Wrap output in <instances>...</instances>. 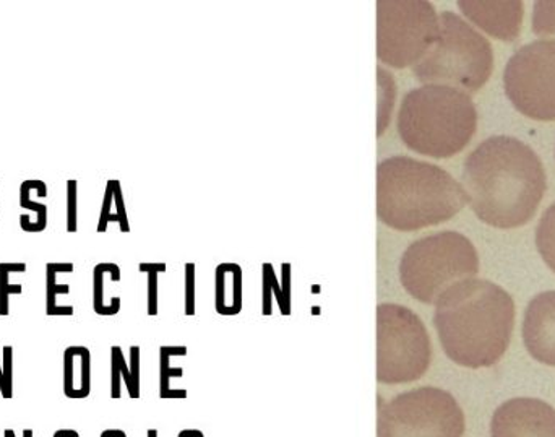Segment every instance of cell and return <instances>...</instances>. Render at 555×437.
Masks as SVG:
<instances>
[{
	"mask_svg": "<svg viewBox=\"0 0 555 437\" xmlns=\"http://www.w3.org/2000/svg\"><path fill=\"white\" fill-rule=\"evenodd\" d=\"M505 93L527 117L555 120V41H540L518 49L504 74Z\"/></svg>",
	"mask_w": 555,
	"mask_h": 437,
	"instance_id": "9c48e42d",
	"label": "cell"
},
{
	"mask_svg": "<svg viewBox=\"0 0 555 437\" xmlns=\"http://www.w3.org/2000/svg\"><path fill=\"white\" fill-rule=\"evenodd\" d=\"M468 204L462 184L433 163L391 156L377 165V218L397 231L452 220Z\"/></svg>",
	"mask_w": 555,
	"mask_h": 437,
	"instance_id": "3957f363",
	"label": "cell"
},
{
	"mask_svg": "<svg viewBox=\"0 0 555 437\" xmlns=\"http://www.w3.org/2000/svg\"><path fill=\"white\" fill-rule=\"evenodd\" d=\"M401 142L430 158H452L472 142L478 111L469 94L443 85H423L404 94L397 117Z\"/></svg>",
	"mask_w": 555,
	"mask_h": 437,
	"instance_id": "277c9868",
	"label": "cell"
},
{
	"mask_svg": "<svg viewBox=\"0 0 555 437\" xmlns=\"http://www.w3.org/2000/svg\"><path fill=\"white\" fill-rule=\"evenodd\" d=\"M33 429H23V437H33Z\"/></svg>",
	"mask_w": 555,
	"mask_h": 437,
	"instance_id": "836d02e7",
	"label": "cell"
},
{
	"mask_svg": "<svg viewBox=\"0 0 555 437\" xmlns=\"http://www.w3.org/2000/svg\"><path fill=\"white\" fill-rule=\"evenodd\" d=\"M439 36L413 67L424 85H443L463 93H476L494 70L491 42L453 12L439 15Z\"/></svg>",
	"mask_w": 555,
	"mask_h": 437,
	"instance_id": "5b68a950",
	"label": "cell"
},
{
	"mask_svg": "<svg viewBox=\"0 0 555 437\" xmlns=\"http://www.w3.org/2000/svg\"><path fill=\"white\" fill-rule=\"evenodd\" d=\"M39 182V179H29L20 185V207L31 211L20 217V228L26 233H41L48 227V205L31 201V194L38 189Z\"/></svg>",
	"mask_w": 555,
	"mask_h": 437,
	"instance_id": "ffe728a7",
	"label": "cell"
},
{
	"mask_svg": "<svg viewBox=\"0 0 555 437\" xmlns=\"http://www.w3.org/2000/svg\"><path fill=\"white\" fill-rule=\"evenodd\" d=\"M181 347H162L159 350V397L163 400H184L188 399V390L176 393L171 387L175 380H181L184 376L182 368H175L171 364L172 357L178 354Z\"/></svg>",
	"mask_w": 555,
	"mask_h": 437,
	"instance_id": "603a6c76",
	"label": "cell"
},
{
	"mask_svg": "<svg viewBox=\"0 0 555 437\" xmlns=\"http://www.w3.org/2000/svg\"><path fill=\"white\" fill-rule=\"evenodd\" d=\"M215 309L220 316H237L243 311V269L223 262L215 272Z\"/></svg>",
	"mask_w": 555,
	"mask_h": 437,
	"instance_id": "5bb4252c",
	"label": "cell"
},
{
	"mask_svg": "<svg viewBox=\"0 0 555 437\" xmlns=\"http://www.w3.org/2000/svg\"><path fill=\"white\" fill-rule=\"evenodd\" d=\"M263 316L273 314V305H278L281 314H291V266H281V280L278 282L275 267L272 264H263Z\"/></svg>",
	"mask_w": 555,
	"mask_h": 437,
	"instance_id": "e0dca14e",
	"label": "cell"
},
{
	"mask_svg": "<svg viewBox=\"0 0 555 437\" xmlns=\"http://www.w3.org/2000/svg\"><path fill=\"white\" fill-rule=\"evenodd\" d=\"M74 264L70 262H49L46 266V314L48 316H74V306H62L57 303L59 295H68L70 285L57 282V277L62 273L74 272Z\"/></svg>",
	"mask_w": 555,
	"mask_h": 437,
	"instance_id": "ac0fdd59",
	"label": "cell"
},
{
	"mask_svg": "<svg viewBox=\"0 0 555 437\" xmlns=\"http://www.w3.org/2000/svg\"><path fill=\"white\" fill-rule=\"evenodd\" d=\"M178 437H188V432L184 429V432L179 433Z\"/></svg>",
	"mask_w": 555,
	"mask_h": 437,
	"instance_id": "d590c367",
	"label": "cell"
},
{
	"mask_svg": "<svg viewBox=\"0 0 555 437\" xmlns=\"http://www.w3.org/2000/svg\"><path fill=\"white\" fill-rule=\"evenodd\" d=\"M460 10L466 18L472 20L476 26L485 29L494 38L502 41H515L520 36L524 23V3L512 2H481V0H462Z\"/></svg>",
	"mask_w": 555,
	"mask_h": 437,
	"instance_id": "4fadbf2b",
	"label": "cell"
},
{
	"mask_svg": "<svg viewBox=\"0 0 555 437\" xmlns=\"http://www.w3.org/2000/svg\"><path fill=\"white\" fill-rule=\"evenodd\" d=\"M479 272L475 244L456 231H442L414 241L400 262L404 290L417 301L434 305L456 283Z\"/></svg>",
	"mask_w": 555,
	"mask_h": 437,
	"instance_id": "8992f818",
	"label": "cell"
},
{
	"mask_svg": "<svg viewBox=\"0 0 555 437\" xmlns=\"http://www.w3.org/2000/svg\"><path fill=\"white\" fill-rule=\"evenodd\" d=\"M195 292H197L195 266L194 264H188L185 266V316L195 314Z\"/></svg>",
	"mask_w": 555,
	"mask_h": 437,
	"instance_id": "f1b7e54d",
	"label": "cell"
},
{
	"mask_svg": "<svg viewBox=\"0 0 555 437\" xmlns=\"http://www.w3.org/2000/svg\"><path fill=\"white\" fill-rule=\"evenodd\" d=\"M10 437H16V436H15V433L10 432Z\"/></svg>",
	"mask_w": 555,
	"mask_h": 437,
	"instance_id": "74e56055",
	"label": "cell"
},
{
	"mask_svg": "<svg viewBox=\"0 0 555 437\" xmlns=\"http://www.w3.org/2000/svg\"><path fill=\"white\" fill-rule=\"evenodd\" d=\"M524 342L534 360L555 367V292L531 299L525 312Z\"/></svg>",
	"mask_w": 555,
	"mask_h": 437,
	"instance_id": "7c38bea8",
	"label": "cell"
},
{
	"mask_svg": "<svg viewBox=\"0 0 555 437\" xmlns=\"http://www.w3.org/2000/svg\"><path fill=\"white\" fill-rule=\"evenodd\" d=\"M109 223L119 224L122 233L130 231L129 218H127L126 205H124L122 188L116 179L107 181L103 208H101V217L98 221V233H106Z\"/></svg>",
	"mask_w": 555,
	"mask_h": 437,
	"instance_id": "d6986e66",
	"label": "cell"
},
{
	"mask_svg": "<svg viewBox=\"0 0 555 437\" xmlns=\"http://www.w3.org/2000/svg\"><path fill=\"white\" fill-rule=\"evenodd\" d=\"M101 437H116V429H106V432L101 433Z\"/></svg>",
	"mask_w": 555,
	"mask_h": 437,
	"instance_id": "d6a6232c",
	"label": "cell"
},
{
	"mask_svg": "<svg viewBox=\"0 0 555 437\" xmlns=\"http://www.w3.org/2000/svg\"><path fill=\"white\" fill-rule=\"evenodd\" d=\"M139 270L149 275V314H158L159 273L166 272V264H140Z\"/></svg>",
	"mask_w": 555,
	"mask_h": 437,
	"instance_id": "4316f807",
	"label": "cell"
},
{
	"mask_svg": "<svg viewBox=\"0 0 555 437\" xmlns=\"http://www.w3.org/2000/svg\"><path fill=\"white\" fill-rule=\"evenodd\" d=\"M463 191L479 220L502 230L524 227L546 194V171L531 146L514 137H491L463 166Z\"/></svg>",
	"mask_w": 555,
	"mask_h": 437,
	"instance_id": "6da1fadb",
	"label": "cell"
},
{
	"mask_svg": "<svg viewBox=\"0 0 555 437\" xmlns=\"http://www.w3.org/2000/svg\"><path fill=\"white\" fill-rule=\"evenodd\" d=\"M117 264L101 262L93 270V309L98 316L111 318L120 311V303L113 301L107 295V282L114 273L119 272Z\"/></svg>",
	"mask_w": 555,
	"mask_h": 437,
	"instance_id": "7402d4cb",
	"label": "cell"
},
{
	"mask_svg": "<svg viewBox=\"0 0 555 437\" xmlns=\"http://www.w3.org/2000/svg\"><path fill=\"white\" fill-rule=\"evenodd\" d=\"M126 383L130 399H140V348H130V363L124 358L122 348H111V399H120Z\"/></svg>",
	"mask_w": 555,
	"mask_h": 437,
	"instance_id": "2e32d148",
	"label": "cell"
},
{
	"mask_svg": "<svg viewBox=\"0 0 555 437\" xmlns=\"http://www.w3.org/2000/svg\"><path fill=\"white\" fill-rule=\"evenodd\" d=\"M67 231H78V182L75 179L67 182Z\"/></svg>",
	"mask_w": 555,
	"mask_h": 437,
	"instance_id": "83f0119b",
	"label": "cell"
},
{
	"mask_svg": "<svg viewBox=\"0 0 555 437\" xmlns=\"http://www.w3.org/2000/svg\"><path fill=\"white\" fill-rule=\"evenodd\" d=\"M403 399V437H462L465 433V415L446 390L429 387Z\"/></svg>",
	"mask_w": 555,
	"mask_h": 437,
	"instance_id": "30bf717a",
	"label": "cell"
},
{
	"mask_svg": "<svg viewBox=\"0 0 555 437\" xmlns=\"http://www.w3.org/2000/svg\"><path fill=\"white\" fill-rule=\"evenodd\" d=\"M533 31L541 38L555 41V0H538L533 10Z\"/></svg>",
	"mask_w": 555,
	"mask_h": 437,
	"instance_id": "484cf974",
	"label": "cell"
},
{
	"mask_svg": "<svg viewBox=\"0 0 555 437\" xmlns=\"http://www.w3.org/2000/svg\"><path fill=\"white\" fill-rule=\"evenodd\" d=\"M378 380L410 383L429 370L433 348L423 321L403 306L377 309Z\"/></svg>",
	"mask_w": 555,
	"mask_h": 437,
	"instance_id": "ba28073f",
	"label": "cell"
},
{
	"mask_svg": "<svg viewBox=\"0 0 555 437\" xmlns=\"http://www.w3.org/2000/svg\"><path fill=\"white\" fill-rule=\"evenodd\" d=\"M149 437H158V432H156V429H150L149 432V435H146Z\"/></svg>",
	"mask_w": 555,
	"mask_h": 437,
	"instance_id": "e575fe53",
	"label": "cell"
},
{
	"mask_svg": "<svg viewBox=\"0 0 555 437\" xmlns=\"http://www.w3.org/2000/svg\"><path fill=\"white\" fill-rule=\"evenodd\" d=\"M0 394H2L3 399H10L9 393H7L5 376H3L2 367H0Z\"/></svg>",
	"mask_w": 555,
	"mask_h": 437,
	"instance_id": "4dcf8cb0",
	"label": "cell"
},
{
	"mask_svg": "<svg viewBox=\"0 0 555 437\" xmlns=\"http://www.w3.org/2000/svg\"><path fill=\"white\" fill-rule=\"evenodd\" d=\"M91 393V354L87 347H68L64 354V394L67 399H87Z\"/></svg>",
	"mask_w": 555,
	"mask_h": 437,
	"instance_id": "9a60e30c",
	"label": "cell"
},
{
	"mask_svg": "<svg viewBox=\"0 0 555 437\" xmlns=\"http://www.w3.org/2000/svg\"><path fill=\"white\" fill-rule=\"evenodd\" d=\"M440 344L460 367L491 368L511 345L515 327L512 296L488 280H465L450 286L436 303Z\"/></svg>",
	"mask_w": 555,
	"mask_h": 437,
	"instance_id": "7a4b0ae2",
	"label": "cell"
},
{
	"mask_svg": "<svg viewBox=\"0 0 555 437\" xmlns=\"http://www.w3.org/2000/svg\"><path fill=\"white\" fill-rule=\"evenodd\" d=\"M54 437H80L74 429H59L54 433Z\"/></svg>",
	"mask_w": 555,
	"mask_h": 437,
	"instance_id": "1f68e13d",
	"label": "cell"
},
{
	"mask_svg": "<svg viewBox=\"0 0 555 437\" xmlns=\"http://www.w3.org/2000/svg\"><path fill=\"white\" fill-rule=\"evenodd\" d=\"M492 437H555V409L538 399H512L492 416Z\"/></svg>",
	"mask_w": 555,
	"mask_h": 437,
	"instance_id": "8fae6325",
	"label": "cell"
},
{
	"mask_svg": "<svg viewBox=\"0 0 555 437\" xmlns=\"http://www.w3.org/2000/svg\"><path fill=\"white\" fill-rule=\"evenodd\" d=\"M537 246L544 262L555 272V204L541 217L537 228Z\"/></svg>",
	"mask_w": 555,
	"mask_h": 437,
	"instance_id": "cb8c5ba5",
	"label": "cell"
},
{
	"mask_svg": "<svg viewBox=\"0 0 555 437\" xmlns=\"http://www.w3.org/2000/svg\"><path fill=\"white\" fill-rule=\"evenodd\" d=\"M26 264H0V316H9L10 295H22L23 286L20 283H10L13 273H25Z\"/></svg>",
	"mask_w": 555,
	"mask_h": 437,
	"instance_id": "d4e9b609",
	"label": "cell"
},
{
	"mask_svg": "<svg viewBox=\"0 0 555 437\" xmlns=\"http://www.w3.org/2000/svg\"><path fill=\"white\" fill-rule=\"evenodd\" d=\"M439 15L427 0H378L377 59L393 68L414 67L439 36Z\"/></svg>",
	"mask_w": 555,
	"mask_h": 437,
	"instance_id": "52a82bcc",
	"label": "cell"
},
{
	"mask_svg": "<svg viewBox=\"0 0 555 437\" xmlns=\"http://www.w3.org/2000/svg\"><path fill=\"white\" fill-rule=\"evenodd\" d=\"M3 376H5L7 393L10 399H13V348L3 347Z\"/></svg>",
	"mask_w": 555,
	"mask_h": 437,
	"instance_id": "f546056e",
	"label": "cell"
},
{
	"mask_svg": "<svg viewBox=\"0 0 555 437\" xmlns=\"http://www.w3.org/2000/svg\"><path fill=\"white\" fill-rule=\"evenodd\" d=\"M10 432H12V429H5V433H3V436L10 437Z\"/></svg>",
	"mask_w": 555,
	"mask_h": 437,
	"instance_id": "8d00e7d4",
	"label": "cell"
},
{
	"mask_svg": "<svg viewBox=\"0 0 555 437\" xmlns=\"http://www.w3.org/2000/svg\"><path fill=\"white\" fill-rule=\"evenodd\" d=\"M377 137L380 139L390 126L395 104H397V80L382 65L377 67Z\"/></svg>",
	"mask_w": 555,
	"mask_h": 437,
	"instance_id": "44dd1931",
	"label": "cell"
}]
</instances>
